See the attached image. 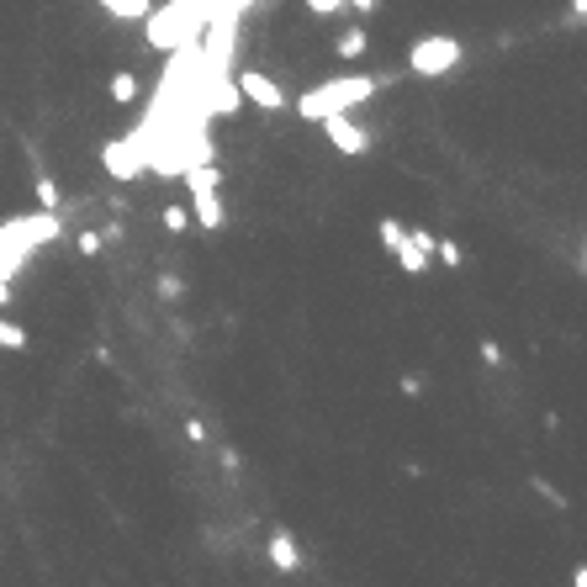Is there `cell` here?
<instances>
[{
	"mask_svg": "<svg viewBox=\"0 0 587 587\" xmlns=\"http://www.w3.org/2000/svg\"><path fill=\"white\" fill-rule=\"evenodd\" d=\"M381 85H392V75H339V80H323V85L307 90V96H297V117L318 122L328 112H355V106H365Z\"/></svg>",
	"mask_w": 587,
	"mask_h": 587,
	"instance_id": "6da1fadb",
	"label": "cell"
},
{
	"mask_svg": "<svg viewBox=\"0 0 587 587\" xmlns=\"http://www.w3.org/2000/svg\"><path fill=\"white\" fill-rule=\"evenodd\" d=\"M461 59H466L461 43L429 32V38H418V43L408 48V75H418V80H439V75H450V69H461Z\"/></svg>",
	"mask_w": 587,
	"mask_h": 587,
	"instance_id": "7a4b0ae2",
	"label": "cell"
},
{
	"mask_svg": "<svg viewBox=\"0 0 587 587\" xmlns=\"http://www.w3.org/2000/svg\"><path fill=\"white\" fill-rule=\"evenodd\" d=\"M101 164L117 186H133V180L149 170V133H133V138H117L101 149Z\"/></svg>",
	"mask_w": 587,
	"mask_h": 587,
	"instance_id": "3957f363",
	"label": "cell"
},
{
	"mask_svg": "<svg viewBox=\"0 0 587 587\" xmlns=\"http://www.w3.org/2000/svg\"><path fill=\"white\" fill-rule=\"evenodd\" d=\"M318 127L328 133V143H334L344 159H365V154H371V133L355 122V112H328V117H318Z\"/></svg>",
	"mask_w": 587,
	"mask_h": 587,
	"instance_id": "277c9868",
	"label": "cell"
},
{
	"mask_svg": "<svg viewBox=\"0 0 587 587\" xmlns=\"http://www.w3.org/2000/svg\"><path fill=\"white\" fill-rule=\"evenodd\" d=\"M201 96H207V112L212 117H238V112H244V96H238V85L228 80V69H212L207 64V90H201Z\"/></svg>",
	"mask_w": 587,
	"mask_h": 587,
	"instance_id": "5b68a950",
	"label": "cell"
},
{
	"mask_svg": "<svg viewBox=\"0 0 587 587\" xmlns=\"http://www.w3.org/2000/svg\"><path fill=\"white\" fill-rule=\"evenodd\" d=\"M233 85H238V96L254 101V106H265V112H281V106H291V101H286V90L275 85L270 75H260V69H244V75H238Z\"/></svg>",
	"mask_w": 587,
	"mask_h": 587,
	"instance_id": "8992f818",
	"label": "cell"
},
{
	"mask_svg": "<svg viewBox=\"0 0 587 587\" xmlns=\"http://www.w3.org/2000/svg\"><path fill=\"white\" fill-rule=\"evenodd\" d=\"M270 566L281 577H297L302 572V545H297V535H291V529H270Z\"/></svg>",
	"mask_w": 587,
	"mask_h": 587,
	"instance_id": "52a82bcc",
	"label": "cell"
},
{
	"mask_svg": "<svg viewBox=\"0 0 587 587\" xmlns=\"http://www.w3.org/2000/svg\"><path fill=\"white\" fill-rule=\"evenodd\" d=\"M392 260H397V270H402V275H429V254L408 238V223H402V244L392 249Z\"/></svg>",
	"mask_w": 587,
	"mask_h": 587,
	"instance_id": "ba28073f",
	"label": "cell"
},
{
	"mask_svg": "<svg viewBox=\"0 0 587 587\" xmlns=\"http://www.w3.org/2000/svg\"><path fill=\"white\" fill-rule=\"evenodd\" d=\"M191 201H196V212H191L196 228H223V196H217V191H201V196H191Z\"/></svg>",
	"mask_w": 587,
	"mask_h": 587,
	"instance_id": "9c48e42d",
	"label": "cell"
},
{
	"mask_svg": "<svg viewBox=\"0 0 587 587\" xmlns=\"http://www.w3.org/2000/svg\"><path fill=\"white\" fill-rule=\"evenodd\" d=\"M334 53H339V59H365V53H371V32H365V27H350V32H339Z\"/></svg>",
	"mask_w": 587,
	"mask_h": 587,
	"instance_id": "30bf717a",
	"label": "cell"
},
{
	"mask_svg": "<svg viewBox=\"0 0 587 587\" xmlns=\"http://www.w3.org/2000/svg\"><path fill=\"white\" fill-rule=\"evenodd\" d=\"M112 101L117 106H133L138 101V75H133V69H117V75H112Z\"/></svg>",
	"mask_w": 587,
	"mask_h": 587,
	"instance_id": "8fae6325",
	"label": "cell"
},
{
	"mask_svg": "<svg viewBox=\"0 0 587 587\" xmlns=\"http://www.w3.org/2000/svg\"><path fill=\"white\" fill-rule=\"evenodd\" d=\"M434 260H445L450 270H461L466 265V249L455 244V238H434Z\"/></svg>",
	"mask_w": 587,
	"mask_h": 587,
	"instance_id": "7c38bea8",
	"label": "cell"
},
{
	"mask_svg": "<svg viewBox=\"0 0 587 587\" xmlns=\"http://www.w3.org/2000/svg\"><path fill=\"white\" fill-rule=\"evenodd\" d=\"M159 223H164V228H170V233H186V228H196V223H191V212H186V207H180V201H170V207H164V212H159Z\"/></svg>",
	"mask_w": 587,
	"mask_h": 587,
	"instance_id": "4fadbf2b",
	"label": "cell"
},
{
	"mask_svg": "<svg viewBox=\"0 0 587 587\" xmlns=\"http://www.w3.org/2000/svg\"><path fill=\"white\" fill-rule=\"evenodd\" d=\"M0 350H27V328L11 323V318H0Z\"/></svg>",
	"mask_w": 587,
	"mask_h": 587,
	"instance_id": "5bb4252c",
	"label": "cell"
},
{
	"mask_svg": "<svg viewBox=\"0 0 587 587\" xmlns=\"http://www.w3.org/2000/svg\"><path fill=\"white\" fill-rule=\"evenodd\" d=\"M38 207H43V212H59V207H64V191H59V180H48V175L38 180Z\"/></svg>",
	"mask_w": 587,
	"mask_h": 587,
	"instance_id": "9a60e30c",
	"label": "cell"
},
{
	"mask_svg": "<svg viewBox=\"0 0 587 587\" xmlns=\"http://www.w3.org/2000/svg\"><path fill=\"white\" fill-rule=\"evenodd\" d=\"M75 249H80V254H85V260H96V254H101V249H106V238H101V233H96V228H80V238H75Z\"/></svg>",
	"mask_w": 587,
	"mask_h": 587,
	"instance_id": "2e32d148",
	"label": "cell"
},
{
	"mask_svg": "<svg viewBox=\"0 0 587 587\" xmlns=\"http://www.w3.org/2000/svg\"><path fill=\"white\" fill-rule=\"evenodd\" d=\"M154 291H159L164 302H180V291H186V286H180V275H159V281H154Z\"/></svg>",
	"mask_w": 587,
	"mask_h": 587,
	"instance_id": "e0dca14e",
	"label": "cell"
},
{
	"mask_svg": "<svg viewBox=\"0 0 587 587\" xmlns=\"http://www.w3.org/2000/svg\"><path fill=\"white\" fill-rule=\"evenodd\" d=\"M476 355H482V365H503V344L498 339H482V350H476Z\"/></svg>",
	"mask_w": 587,
	"mask_h": 587,
	"instance_id": "ac0fdd59",
	"label": "cell"
},
{
	"mask_svg": "<svg viewBox=\"0 0 587 587\" xmlns=\"http://www.w3.org/2000/svg\"><path fill=\"white\" fill-rule=\"evenodd\" d=\"M408 238H413V244H418V249H424V254H429V260H434V238H439V233H429V228H408Z\"/></svg>",
	"mask_w": 587,
	"mask_h": 587,
	"instance_id": "d6986e66",
	"label": "cell"
},
{
	"mask_svg": "<svg viewBox=\"0 0 587 587\" xmlns=\"http://www.w3.org/2000/svg\"><path fill=\"white\" fill-rule=\"evenodd\" d=\"M307 11H313V16H339L344 0H307Z\"/></svg>",
	"mask_w": 587,
	"mask_h": 587,
	"instance_id": "ffe728a7",
	"label": "cell"
},
{
	"mask_svg": "<svg viewBox=\"0 0 587 587\" xmlns=\"http://www.w3.org/2000/svg\"><path fill=\"white\" fill-rule=\"evenodd\" d=\"M186 439L191 445H207V424H201V418H186Z\"/></svg>",
	"mask_w": 587,
	"mask_h": 587,
	"instance_id": "44dd1931",
	"label": "cell"
},
{
	"mask_svg": "<svg viewBox=\"0 0 587 587\" xmlns=\"http://www.w3.org/2000/svg\"><path fill=\"white\" fill-rule=\"evenodd\" d=\"M217 461H223V471H238V466H244V455H238L233 445H223V450H217Z\"/></svg>",
	"mask_w": 587,
	"mask_h": 587,
	"instance_id": "7402d4cb",
	"label": "cell"
},
{
	"mask_svg": "<svg viewBox=\"0 0 587 587\" xmlns=\"http://www.w3.org/2000/svg\"><path fill=\"white\" fill-rule=\"evenodd\" d=\"M535 492H540V498H550V503H556V508H566V498H561V492H556V487H550V482H545V476H535Z\"/></svg>",
	"mask_w": 587,
	"mask_h": 587,
	"instance_id": "603a6c76",
	"label": "cell"
},
{
	"mask_svg": "<svg viewBox=\"0 0 587 587\" xmlns=\"http://www.w3.org/2000/svg\"><path fill=\"white\" fill-rule=\"evenodd\" d=\"M344 11H360V16H371V11H376V0H344Z\"/></svg>",
	"mask_w": 587,
	"mask_h": 587,
	"instance_id": "cb8c5ba5",
	"label": "cell"
},
{
	"mask_svg": "<svg viewBox=\"0 0 587 587\" xmlns=\"http://www.w3.org/2000/svg\"><path fill=\"white\" fill-rule=\"evenodd\" d=\"M582 16H587V0H572V16H566V22H572V27H582Z\"/></svg>",
	"mask_w": 587,
	"mask_h": 587,
	"instance_id": "d4e9b609",
	"label": "cell"
},
{
	"mask_svg": "<svg viewBox=\"0 0 587 587\" xmlns=\"http://www.w3.org/2000/svg\"><path fill=\"white\" fill-rule=\"evenodd\" d=\"M11 302V281H0V307H6Z\"/></svg>",
	"mask_w": 587,
	"mask_h": 587,
	"instance_id": "484cf974",
	"label": "cell"
}]
</instances>
